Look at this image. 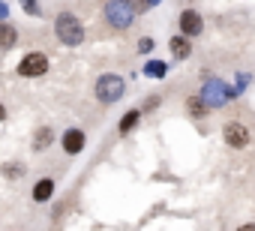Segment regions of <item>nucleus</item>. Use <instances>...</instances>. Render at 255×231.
Wrapping results in <instances>:
<instances>
[{"label": "nucleus", "instance_id": "nucleus-19", "mask_svg": "<svg viewBox=\"0 0 255 231\" xmlns=\"http://www.w3.org/2000/svg\"><path fill=\"white\" fill-rule=\"evenodd\" d=\"M234 78H237V90H246V87H249V78H252V75H249V72H237Z\"/></svg>", "mask_w": 255, "mask_h": 231}, {"label": "nucleus", "instance_id": "nucleus-4", "mask_svg": "<svg viewBox=\"0 0 255 231\" xmlns=\"http://www.w3.org/2000/svg\"><path fill=\"white\" fill-rule=\"evenodd\" d=\"M105 21L114 30H129L132 21H135V12L129 6V0H108L105 3Z\"/></svg>", "mask_w": 255, "mask_h": 231}, {"label": "nucleus", "instance_id": "nucleus-18", "mask_svg": "<svg viewBox=\"0 0 255 231\" xmlns=\"http://www.w3.org/2000/svg\"><path fill=\"white\" fill-rule=\"evenodd\" d=\"M153 48H156L153 36H141V39H138V54H150Z\"/></svg>", "mask_w": 255, "mask_h": 231}, {"label": "nucleus", "instance_id": "nucleus-5", "mask_svg": "<svg viewBox=\"0 0 255 231\" xmlns=\"http://www.w3.org/2000/svg\"><path fill=\"white\" fill-rule=\"evenodd\" d=\"M48 69H51V60H48L45 51H27V54L18 60V66H15V72H18L21 78H42Z\"/></svg>", "mask_w": 255, "mask_h": 231}, {"label": "nucleus", "instance_id": "nucleus-6", "mask_svg": "<svg viewBox=\"0 0 255 231\" xmlns=\"http://www.w3.org/2000/svg\"><path fill=\"white\" fill-rule=\"evenodd\" d=\"M177 30H180L186 39L201 36V33H204V18H201V12H195V9H183L180 18H177Z\"/></svg>", "mask_w": 255, "mask_h": 231}, {"label": "nucleus", "instance_id": "nucleus-22", "mask_svg": "<svg viewBox=\"0 0 255 231\" xmlns=\"http://www.w3.org/2000/svg\"><path fill=\"white\" fill-rule=\"evenodd\" d=\"M237 231H255V225H252V222H246V225H240Z\"/></svg>", "mask_w": 255, "mask_h": 231}, {"label": "nucleus", "instance_id": "nucleus-1", "mask_svg": "<svg viewBox=\"0 0 255 231\" xmlns=\"http://www.w3.org/2000/svg\"><path fill=\"white\" fill-rule=\"evenodd\" d=\"M54 36H57V42L66 45V48H78L87 33H84L81 18H75L72 12H60V15L54 18Z\"/></svg>", "mask_w": 255, "mask_h": 231}, {"label": "nucleus", "instance_id": "nucleus-13", "mask_svg": "<svg viewBox=\"0 0 255 231\" xmlns=\"http://www.w3.org/2000/svg\"><path fill=\"white\" fill-rule=\"evenodd\" d=\"M15 42H18V30H15V24L0 21V51L15 48Z\"/></svg>", "mask_w": 255, "mask_h": 231}, {"label": "nucleus", "instance_id": "nucleus-21", "mask_svg": "<svg viewBox=\"0 0 255 231\" xmlns=\"http://www.w3.org/2000/svg\"><path fill=\"white\" fill-rule=\"evenodd\" d=\"M6 15H9V6L3 3V0H0V21H6Z\"/></svg>", "mask_w": 255, "mask_h": 231}, {"label": "nucleus", "instance_id": "nucleus-8", "mask_svg": "<svg viewBox=\"0 0 255 231\" xmlns=\"http://www.w3.org/2000/svg\"><path fill=\"white\" fill-rule=\"evenodd\" d=\"M60 147H63L66 156H78V153H84V147H87V135H84V129L69 126V129L63 132V138H60Z\"/></svg>", "mask_w": 255, "mask_h": 231}, {"label": "nucleus", "instance_id": "nucleus-16", "mask_svg": "<svg viewBox=\"0 0 255 231\" xmlns=\"http://www.w3.org/2000/svg\"><path fill=\"white\" fill-rule=\"evenodd\" d=\"M0 174L9 177V180H15V177L24 174V165H21V162H3V165H0Z\"/></svg>", "mask_w": 255, "mask_h": 231}, {"label": "nucleus", "instance_id": "nucleus-10", "mask_svg": "<svg viewBox=\"0 0 255 231\" xmlns=\"http://www.w3.org/2000/svg\"><path fill=\"white\" fill-rule=\"evenodd\" d=\"M168 51H171L177 60H186V57L192 54V39H186L183 33H177V36L168 39Z\"/></svg>", "mask_w": 255, "mask_h": 231}, {"label": "nucleus", "instance_id": "nucleus-9", "mask_svg": "<svg viewBox=\"0 0 255 231\" xmlns=\"http://www.w3.org/2000/svg\"><path fill=\"white\" fill-rule=\"evenodd\" d=\"M51 144H54V129L51 126H36V132L30 138V150L33 153H45Z\"/></svg>", "mask_w": 255, "mask_h": 231}, {"label": "nucleus", "instance_id": "nucleus-7", "mask_svg": "<svg viewBox=\"0 0 255 231\" xmlns=\"http://www.w3.org/2000/svg\"><path fill=\"white\" fill-rule=\"evenodd\" d=\"M222 141H225L228 147H234V150H243V147L249 144V129H246L240 120H228V123L222 126Z\"/></svg>", "mask_w": 255, "mask_h": 231}, {"label": "nucleus", "instance_id": "nucleus-17", "mask_svg": "<svg viewBox=\"0 0 255 231\" xmlns=\"http://www.w3.org/2000/svg\"><path fill=\"white\" fill-rule=\"evenodd\" d=\"M18 3H21V9H24L27 15H33V18H39V15H42V9H39L36 0H18Z\"/></svg>", "mask_w": 255, "mask_h": 231}, {"label": "nucleus", "instance_id": "nucleus-11", "mask_svg": "<svg viewBox=\"0 0 255 231\" xmlns=\"http://www.w3.org/2000/svg\"><path fill=\"white\" fill-rule=\"evenodd\" d=\"M138 123H141V108H129V111H126L123 117H120V123H117V132H120V135H129V132H132Z\"/></svg>", "mask_w": 255, "mask_h": 231}, {"label": "nucleus", "instance_id": "nucleus-14", "mask_svg": "<svg viewBox=\"0 0 255 231\" xmlns=\"http://www.w3.org/2000/svg\"><path fill=\"white\" fill-rule=\"evenodd\" d=\"M186 111L192 114L195 120H201V117H204V114H207L210 108L204 105V99H201V96H186Z\"/></svg>", "mask_w": 255, "mask_h": 231}, {"label": "nucleus", "instance_id": "nucleus-23", "mask_svg": "<svg viewBox=\"0 0 255 231\" xmlns=\"http://www.w3.org/2000/svg\"><path fill=\"white\" fill-rule=\"evenodd\" d=\"M0 120H6V108H3V102H0Z\"/></svg>", "mask_w": 255, "mask_h": 231}, {"label": "nucleus", "instance_id": "nucleus-15", "mask_svg": "<svg viewBox=\"0 0 255 231\" xmlns=\"http://www.w3.org/2000/svg\"><path fill=\"white\" fill-rule=\"evenodd\" d=\"M165 72H168V63L165 60H147L144 63V75L147 78H165Z\"/></svg>", "mask_w": 255, "mask_h": 231}, {"label": "nucleus", "instance_id": "nucleus-3", "mask_svg": "<svg viewBox=\"0 0 255 231\" xmlns=\"http://www.w3.org/2000/svg\"><path fill=\"white\" fill-rule=\"evenodd\" d=\"M234 87H228L222 78H204V87H201V99H204V105L207 108H222V105H228L231 99H234Z\"/></svg>", "mask_w": 255, "mask_h": 231}, {"label": "nucleus", "instance_id": "nucleus-2", "mask_svg": "<svg viewBox=\"0 0 255 231\" xmlns=\"http://www.w3.org/2000/svg\"><path fill=\"white\" fill-rule=\"evenodd\" d=\"M93 93H96V99H99L102 105H114V102L123 99V93H126V81H123V75H117V72H105V75L96 78Z\"/></svg>", "mask_w": 255, "mask_h": 231}, {"label": "nucleus", "instance_id": "nucleus-12", "mask_svg": "<svg viewBox=\"0 0 255 231\" xmlns=\"http://www.w3.org/2000/svg\"><path fill=\"white\" fill-rule=\"evenodd\" d=\"M51 195H54V180H51V177H42V180L33 183V201H36V204L51 201Z\"/></svg>", "mask_w": 255, "mask_h": 231}, {"label": "nucleus", "instance_id": "nucleus-20", "mask_svg": "<svg viewBox=\"0 0 255 231\" xmlns=\"http://www.w3.org/2000/svg\"><path fill=\"white\" fill-rule=\"evenodd\" d=\"M159 102H162V99H159V96H150V99H147V102H144V111H153V108H156V105H159Z\"/></svg>", "mask_w": 255, "mask_h": 231}]
</instances>
